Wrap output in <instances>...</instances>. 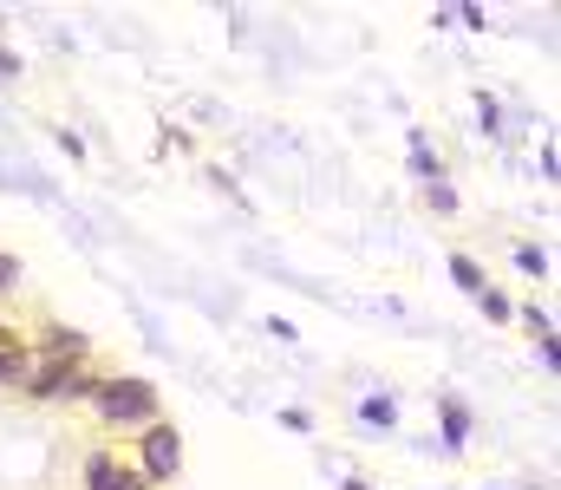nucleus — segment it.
<instances>
[{"instance_id": "obj_1", "label": "nucleus", "mask_w": 561, "mask_h": 490, "mask_svg": "<svg viewBox=\"0 0 561 490\" xmlns=\"http://www.w3.org/2000/svg\"><path fill=\"white\" fill-rule=\"evenodd\" d=\"M92 425H99V438H112V445H131L144 425H157L163 419V392H157V379H144V373H112L99 392H92Z\"/></svg>"}, {"instance_id": "obj_2", "label": "nucleus", "mask_w": 561, "mask_h": 490, "mask_svg": "<svg viewBox=\"0 0 561 490\" xmlns=\"http://www.w3.org/2000/svg\"><path fill=\"white\" fill-rule=\"evenodd\" d=\"M125 452H131V465L144 471V485H150V490H170L176 478H183V432H176V419H170V412H163L157 425H144Z\"/></svg>"}, {"instance_id": "obj_8", "label": "nucleus", "mask_w": 561, "mask_h": 490, "mask_svg": "<svg viewBox=\"0 0 561 490\" xmlns=\"http://www.w3.org/2000/svg\"><path fill=\"white\" fill-rule=\"evenodd\" d=\"M444 419H450V425H444V432H450V445H463V432H470V412H463L457 399H444Z\"/></svg>"}, {"instance_id": "obj_5", "label": "nucleus", "mask_w": 561, "mask_h": 490, "mask_svg": "<svg viewBox=\"0 0 561 490\" xmlns=\"http://www.w3.org/2000/svg\"><path fill=\"white\" fill-rule=\"evenodd\" d=\"M26 360H33V333H26V321L7 308V315H0V392H20Z\"/></svg>"}, {"instance_id": "obj_7", "label": "nucleus", "mask_w": 561, "mask_h": 490, "mask_svg": "<svg viewBox=\"0 0 561 490\" xmlns=\"http://www.w3.org/2000/svg\"><path fill=\"white\" fill-rule=\"evenodd\" d=\"M450 269H457V282H463L470 295H483V288H490V282H483V269H477L470 255H450Z\"/></svg>"}, {"instance_id": "obj_3", "label": "nucleus", "mask_w": 561, "mask_h": 490, "mask_svg": "<svg viewBox=\"0 0 561 490\" xmlns=\"http://www.w3.org/2000/svg\"><path fill=\"white\" fill-rule=\"evenodd\" d=\"M79 490H150V485H144V471L131 465V452H125V445L92 438V445H85V458H79Z\"/></svg>"}, {"instance_id": "obj_4", "label": "nucleus", "mask_w": 561, "mask_h": 490, "mask_svg": "<svg viewBox=\"0 0 561 490\" xmlns=\"http://www.w3.org/2000/svg\"><path fill=\"white\" fill-rule=\"evenodd\" d=\"M72 366H85V360H66V353H33V360H26V379H20V392H13V399H26V406H59V392H66Z\"/></svg>"}, {"instance_id": "obj_6", "label": "nucleus", "mask_w": 561, "mask_h": 490, "mask_svg": "<svg viewBox=\"0 0 561 490\" xmlns=\"http://www.w3.org/2000/svg\"><path fill=\"white\" fill-rule=\"evenodd\" d=\"M20 269H26V262H20L13 249H0V315H7V308H13V295H20Z\"/></svg>"}]
</instances>
